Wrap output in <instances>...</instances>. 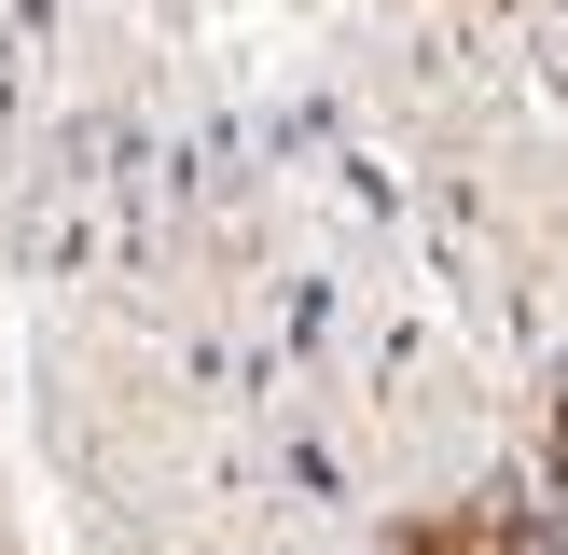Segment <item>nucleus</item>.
<instances>
[{
    "instance_id": "f257e3e1",
    "label": "nucleus",
    "mask_w": 568,
    "mask_h": 555,
    "mask_svg": "<svg viewBox=\"0 0 568 555\" xmlns=\"http://www.w3.org/2000/svg\"><path fill=\"white\" fill-rule=\"evenodd\" d=\"M375 555H541V527H527L514 500H444V514H416V527H388Z\"/></svg>"
}]
</instances>
